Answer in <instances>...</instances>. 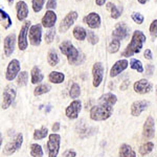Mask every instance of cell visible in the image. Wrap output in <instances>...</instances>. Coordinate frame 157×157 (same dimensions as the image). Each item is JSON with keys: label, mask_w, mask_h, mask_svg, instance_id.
Masks as SVG:
<instances>
[{"label": "cell", "mask_w": 157, "mask_h": 157, "mask_svg": "<svg viewBox=\"0 0 157 157\" xmlns=\"http://www.w3.org/2000/svg\"><path fill=\"white\" fill-rule=\"evenodd\" d=\"M30 155L33 157H43V150L42 147L38 144H32L29 147Z\"/></svg>", "instance_id": "obj_31"}, {"label": "cell", "mask_w": 157, "mask_h": 157, "mask_svg": "<svg viewBox=\"0 0 157 157\" xmlns=\"http://www.w3.org/2000/svg\"><path fill=\"white\" fill-rule=\"evenodd\" d=\"M59 49L63 55L67 57V60L69 64L78 65L82 63V60H83L82 54L73 46V44L69 40H65V41L61 42Z\"/></svg>", "instance_id": "obj_3"}, {"label": "cell", "mask_w": 157, "mask_h": 157, "mask_svg": "<svg viewBox=\"0 0 157 157\" xmlns=\"http://www.w3.org/2000/svg\"><path fill=\"white\" fill-rule=\"evenodd\" d=\"M48 80L49 82L54 83V84H61L64 82L65 75L64 73L60 71H52L48 75Z\"/></svg>", "instance_id": "obj_27"}, {"label": "cell", "mask_w": 157, "mask_h": 157, "mask_svg": "<svg viewBox=\"0 0 157 157\" xmlns=\"http://www.w3.org/2000/svg\"><path fill=\"white\" fill-rule=\"evenodd\" d=\"M120 47H121V41L117 39H113L112 38V41L110 42L108 46V52L110 54H115L120 50Z\"/></svg>", "instance_id": "obj_36"}, {"label": "cell", "mask_w": 157, "mask_h": 157, "mask_svg": "<svg viewBox=\"0 0 157 157\" xmlns=\"http://www.w3.org/2000/svg\"><path fill=\"white\" fill-rule=\"evenodd\" d=\"M17 41H18V39L16 37V34H14V33L7 35L3 39V52L6 57H11L13 55Z\"/></svg>", "instance_id": "obj_10"}, {"label": "cell", "mask_w": 157, "mask_h": 157, "mask_svg": "<svg viewBox=\"0 0 157 157\" xmlns=\"http://www.w3.org/2000/svg\"><path fill=\"white\" fill-rule=\"evenodd\" d=\"M150 34L152 38H154V39L157 37V19L152 21V23L150 25Z\"/></svg>", "instance_id": "obj_42"}, {"label": "cell", "mask_w": 157, "mask_h": 157, "mask_svg": "<svg viewBox=\"0 0 157 157\" xmlns=\"http://www.w3.org/2000/svg\"><path fill=\"white\" fill-rule=\"evenodd\" d=\"M107 10L111 13V18L112 19H118L121 17V13H123V6H116L112 2H108L107 3Z\"/></svg>", "instance_id": "obj_23"}, {"label": "cell", "mask_w": 157, "mask_h": 157, "mask_svg": "<svg viewBox=\"0 0 157 157\" xmlns=\"http://www.w3.org/2000/svg\"><path fill=\"white\" fill-rule=\"evenodd\" d=\"M98 100L110 104V105H112V106H114L116 104V102H117V98H116V95L113 94V93H111V92H108V93L103 94L102 97L98 98Z\"/></svg>", "instance_id": "obj_29"}, {"label": "cell", "mask_w": 157, "mask_h": 157, "mask_svg": "<svg viewBox=\"0 0 157 157\" xmlns=\"http://www.w3.org/2000/svg\"><path fill=\"white\" fill-rule=\"evenodd\" d=\"M60 123H58V121H57V123H55L54 124V125H52V131H54V132H58V131H59L60 130Z\"/></svg>", "instance_id": "obj_48"}, {"label": "cell", "mask_w": 157, "mask_h": 157, "mask_svg": "<svg viewBox=\"0 0 157 157\" xmlns=\"http://www.w3.org/2000/svg\"><path fill=\"white\" fill-rule=\"evenodd\" d=\"M92 77H93V86L98 87L103 82L104 78V65L102 62L94 63L92 67Z\"/></svg>", "instance_id": "obj_13"}, {"label": "cell", "mask_w": 157, "mask_h": 157, "mask_svg": "<svg viewBox=\"0 0 157 157\" xmlns=\"http://www.w3.org/2000/svg\"><path fill=\"white\" fill-rule=\"evenodd\" d=\"M29 43L33 46H39L41 44L42 38V24H34L30 26L29 33Z\"/></svg>", "instance_id": "obj_7"}, {"label": "cell", "mask_w": 157, "mask_h": 157, "mask_svg": "<svg viewBox=\"0 0 157 157\" xmlns=\"http://www.w3.org/2000/svg\"><path fill=\"white\" fill-rule=\"evenodd\" d=\"M46 0H33L32 6H33V10H34L35 13H40L42 11L43 6H44V3Z\"/></svg>", "instance_id": "obj_38"}, {"label": "cell", "mask_w": 157, "mask_h": 157, "mask_svg": "<svg viewBox=\"0 0 157 157\" xmlns=\"http://www.w3.org/2000/svg\"><path fill=\"white\" fill-rule=\"evenodd\" d=\"M156 1H157V0H156Z\"/></svg>", "instance_id": "obj_54"}, {"label": "cell", "mask_w": 157, "mask_h": 157, "mask_svg": "<svg viewBox=\"0 0 157 157\" xmlns=\"http://www.w3.org/2000/svg\"><path fill=\"white\" fill-rule=\"evenodd\" d=\"M29 82V72L27 71H21L17 77V85L19 87H23Z\"/></svg>", "instance_id": "obj_32"}, {"label": "cell", "mask_w": 157, "mask_h": 157, "mask_svg": "<svg viewBox=\"0 0 157 157\" xmlns=\"http://www.w3.org/2000/svg\"><path fill=\"white\" fill-rule=\"evenodd\" d=\"M143 135L147 139L153 138L154 135H155V123H154V120L152 116H149L145 121Z\"/></svg>", "instance_id": "obj_17"}, {"label": "cell", "mask_w": 157, "mask_h": 157, "mask_svg": "<svg viewBox=\"0 0 157 157\" xmlns=\"http://www.w3.org/2000/svg\"><path fill=\"white\" fill-rule=\"evenodd\" d=\"M30 77H32V83L33 84H40L44 78V75L38 66L33 67L32 71H30Z\"/></svg>", "instance_id": "obj_22"}, {"label": "cell", "mask_w": 157, "mask_h": 157, "mask_svg": "<svg viewBox=\"0 0 157 157\" xmlns=\"http://www.w3.org/2000/svg\"><path fill=\"white\" fill-rule=\"evenodd\" d=\"M137 1H138L140 4H146L147 2H149V1H150V0H137Z\"/></svg>", "instance_id": "obj_50"}, {"label": "cell", "mask_w": 157, "mask_h": 157, "mask_svg": "<svg viewBox=\"0 0 157 157\" xmlns=\"http://www.w3.org/2000/svg\"><path fill=\"white\" fill-rule=\"evenodd\" d=\"M81 109H82V103L78 100H75V101H72V102L69 104V106L66 108L65 114H66L67 117L70 118V120H75V118H78V114H80Z\"/></svg>", "instance_id": "obj_15"}, {"label": "cell", "mask_w": 157, "mask_h": 157, "mask_svg": "<svg viewBox=\"0 0 157 157\" xmlns=\"http://www.w3.org/2000/svg\"><path fill=\"white\" fill-rule=\"evenodd\" d=\"M57 7V0H47L46 9L47 11H54Z\"/></svg>", "instance_id": "obj_43"}, {"label": "cell", "mask_w": 157, "mask_h": 157, "mask_svg": "<svg viewBox=\"0 0 157 157\" xmlns=\"http://www.w3.org/2000/svg\"><path fill=\"white\" fill-rule=\"evenodd\" d=\"M128 65H129V62L127 59H121V60L116 61L110 69V77L114 78L116 75H118L128 67Z\"/></svg>", "instance_id": "obj_19"}, {"label": "cell", "mask_w": 157, "mask_h": 157, "mask_svg": "<svg viewBox=\"0 0 157 157\" xmlns=\"http://www.w3.org/2000/svg\"><path fill=\"white\" fill-rule=\"evenodd\" d=\"M133 88L134 91L138 94H146V93L151 92L153 89V85L146 78H141V80H138L137 82L134 83Z\"/></svg>", "instance_id": "obj_14"}, {"label": "cell", "mask_w": 157, "mask_h": 157, "mask_svg": "<svg viewBox=\"0 0 157 157\" xmlns=\"http://www.w3.org/2000/svg\"><path fill=\"white\" fill-rule=\"evenodd\" d=\"M146 40H147V38L141 30H135L132 35L130 43L127 45L126 49L121 52V56L128 58V57H132V56L140 52Z\"/></svg>", "instance_id": "obj_1"}, {"label": "cell", "mask_w": 157, "mask_h": 157, "mask_svg": "<svg viewBox=\"0 0 157 157\" xmlns=\"http://www.w3.org/2000/svg\"><path fill=\"white\" fill-rule=\"evenodd\" d=\"M144 57H145V59H147V60H152V58H153V55H152L151 49L147 48L145 50V52H144Z\"/></svg>", "instance_id": "obj_45"}, {"label": "cell", "mask_w": 157, "mask_h": 157, "mask_svg": "<svg viewBox=\"0 0 157 157\" xmlns=\"http://www.w3.org/2000/svg\"><path fill=\"white\" fill-rule=\"evenodd\" d=\"M16 12H17V19L19 21H24L29 16V6L26 2L23 0H20L16 3Z\"/></svg>", "instance_id": "obj_20"}, {"label": "cell", "mask_w": 157, "mask_h": 157, "mask_svg": "<svg viewBox=\"0 0 157 157\" xmlns=\"http://www.w3.org/2000/svg\"><path fill=\"white\" fill-rule=\"evenodd\" d=\"M30 23L32 22L29 20L24 21V23L22 24L21 29L19 32V36H18V47L20 50H25L29 46V41H27V36H29V33L30 29Z\"/></svg>", "instance_id": "obj_5"}, {"label": "cell", "mask_w": 157, "mask_h": 157, "mask_svg": "<svg viewBox=\"0 0 157 157\" xmlns=\"http://www.w3.org/2000/svg\"><path fill=\"white\" fill-rule=\"evenodd\" d=\"M77 1H80V0H77Z\"/></svg>", "instance_id": "obj_52"}, {"label": "cell", "mask_w": 157, "mask_h": 157, "mask_svg": "<svg viewBox=\"0 0 157 157\" xmlns=\"http://www.w3.org/2000/svg\"><path fill=\"white\" fill-rule=\"evenodd\" d=\"M50 89H52L50 85H48V84H40V85H38L36 88H35L34 94L36 95V97H39V95H41V94H44V93L49 92Z\"/></svg>", "instance_id": "obj_30"}, {"label": "cell", "mask_w": 157, "mask_h": 157, "mask_svg": "<svg viewBox=\"0 0 157 157\" xmlns=\"http://www.w3.org/2000/svg\"><path fill=\"white\" fill-rule=\"evenodd\" d=\"M73 37L75 38L78 41H84V40L87 38V30H86L83 26H80V25H77V26L73 29Z\"/></svg>", "instance_id": "obj_25"}, {"label": "cell", "mask_w": 157, "mask_h": 157, "mask_svg": "<svg viewBox=\"0 0 157 157\" xmlns=\"http://www.w3.org/2000/svg\"><path fill=\"white\" fill-rule=\"evenodd\" d=\"M61 136L57 133H52L48 136L47 149H48V157H57L60 150Z\"/></svg>", "instance_id": "obj_6"}, {"label": "cell", "mask_w": 157, "mask_h": 157, "mask_svg": "<svg viewBox=\"0 0 157 157\" xmlns=\"http://www.w3.org/2000/svg\"><path fill=\"white\" fill-rule=\"evenodd\" d=\"M129 34H130V29H129V27L127 25L124 23V22H118V23L115 25L114 29H113V32H112V38L121 41V40H124V39H126V38H128Z\"/></svg>", "instance_id": "obj_12"}, {"label": "cell", "mask_w": 157, "mask_h": 157, "mask_svg": "<svg viewBox=\"0 0 157 157\" xmlns=\"http://www.w3.org/2000/svg\"><path fill=\"white\" fill-rule=\"evenodd\" d=\"M81 94V88H80V85L78 83H73L70 87V90H69V95L71 98H78L80 97Z\"/></svg>", "instance_id": "obj_37"}, {"label": "cell", "mask_w": 157, "mask_h": 157, "mask_svg": "<svg viewBox=\"0 0 157 157\" xmlns=\"http://www.w3.org/2000/svg\"><path fill=\"white\" fill-rule=\"evenodd\" d=\"M55 36H56V29H50L49 32H47L46 35H45V42H46L47 44H50V43L55 40Z\"/></svg>", "instance_id": "obj_41"}, {"label": "cell", "mask_w": 157, "mask_h": 157, "mask_svg": "<svg viewBox=\"0 0 157 157\" xmlns=\"http://www.w3.org/2000/svg\"><path fill=\"white\" fill-rule=\"evenodd\" d=\"M153 70H154V66L152 64L148 65L147 66V69H146V72L148 73V75H152V73H153ZM146 73V75H147Z\"/></svg>", "instance_id": "obj_46"}, {"label": "cell", "mask_w": 157, "mask_h": 157, "mask_svg": "<svg viewBox=\"0 0 157 157\" xmlns=\"http://www.w3.org/2000/svg\"><path fill=\"white\" fill-rule=\"evenodd\" d=\"M78 12L75 11H70L64 18L62 19L61 23L59 25V32L60 33H66L68 29L71 27V25H73V23L75 22V20L78 19Z\"/></svg>", "instance_id": "obj_8"}, {"label": "cell", "mask_w": 157, "mask_h": 157, "mask_svg": "<svg viewBox=\"0 0 157 157\" xmlns=\"http://www.w3.org/2000/svg\"><path fill=\"white\" fill-rule=\"evenodd\" d=\"M0 20H1V25L4 29H7L12 26L13 22L11 17H10V15L6 12L3 11V9L0 10Z\"/></svg>", "instance_id": "obj_26"}, {"label": "cell", "mask_w": 157, "mask_h": 157, "mask_svg": "<svg viewBox=\"0 0 157 157\" xmlns=\"http://www.w3.org/2000/svg\"><path fill=\"white\" fill-rule=\"evenodd\" d=\"M153 149H154V144L152 143V141H148V143L144 144V145L139 148V154L145 156L147 154L151 153V152L153 151Z\"/></svg>", "instance_id": "obj_33"}, {"label": "cell", "mask_w": 157, "mask_h": 157, "mask_svg": "<svg viewBox=\"0 0 157 157\" xmlns=\"http://www.w3.org/2000/svg\"><path fill=\"white\" fill-rule=\"evenodd\" d=\"M156 92H157V90H156Z\"/></svg>", "instance_id": "obj_53"}, {"label": "cell", "mask_w": 157, "mask_h": 157, "mask_svg": "<svg viewBox=\"0 0 157 157\" xmlns=\"http://www.w3.org/2000/svg\"><path fill=\"white\" fill-rule=\"evenodd\" d=\"M105 2H106V0H95V3H97V6H104Z\"/></svg>", "instance_id": "obj_49"}, {"label": "cell", "mask_w": 157, "mask_h": 157, "mask_svg": "<svg viewBox=\"0 0 157 157\" xmlns=\"http://www.w3.org/2000/svg\"><path fill=\"white\" fill-rule=\"evenodd\" d=\"M16 87L12 84H9L4 87L3 93H2V103H1V108L3 110H6L12 105V103L14 102L15 98H16Z\"/></svg>", "instance_id": "obj_4"}, {"label": "cell", "mask_w": 157, "mask_h": 157, "mask_svg": "<svg viewBox=\"0 0 157 157\" xmlns=\"http://www.w3.org/2000/svg\"><path fill=\"white\" fill-rule=\"evenodd\" d=\"M77 156V153H75V150H72V149H68L63 153L62 157H75Z\"/></svg>", "instance_id": "obj_44"}, {"label": "cell", "mask_w": 157, "mask_h": 157, "mask_svg": "<svg viewBox=\"0 0 157 157\" xmlns=\"http://www.w3.org/2000/svg\"><path fill=\"white\" fill-rule=\"evenodd\" d=\"M87 40L90 44L95 45L98 42V36L95 34L94 32H92V30H88L87 32Z\"/></svg>", "instance_id": "obj_39"}, {"label": "cell", "mask_w": 157, "mask_h": 157, "mask_svg": "<svg viewBox=\"0 0 157 157\" xmlns=\"http://www.w3.org/2000/svg\"><path fill=\"white\" fill-rule=\"evenodd\" d=\"M6 1L9 2V4H10V6H12V4H13V2H14V0H6Z\"/></svg>", "instance_id": "obj_51"}, {"label": "cell", "mask_w": 157, "mask_h": 157, "mask_svg": "<svg viewBox=\"0 0 157 157\" xmlns=\"http://www.w3.org/2000/svg\"><path fill=\"white\" fill-rule=\"evenodd\" d=\"M130 67L132 68V69L136 70L137 72L139 73H143L144 72V66H143V63L140 62L139 60L137 59H130Z\"/></svg>", "instance_id": "obj_35"}, {"label": "cell", "mask_w": 157, "mask_h": 157, "mask_svg": "<svg viewBox=\"0 0 157 157\" xmlns=\"http://www.w3.org/2000/svg\"><path fill=\"white\" fill-rule=\"evenodd\" d=\"M20 69H21L20 62L17 59H13L7 65L6 78L7 81H13L16 77H18V75L20 73Z\"/></svg>", "instance_id": "obj_11"}, {"label": "cell", "mask_w": 157, "mask_h": 157, "mask_svg": "<svg viewBox=\"0 0 157 157\" xmlns=\"http://www.w3.org/2000/svg\"><path fill=\"white\" fill-rule=\"evenodd\" d=\"M85 24H87L90 29H98L101 26V23H102V19H101V16L98 14V13H89L88 15H86L83 19Z\"/></svg>", "instance_id": "obj_16"}, {"label": "cell", "mask_w": 157, "mask_h": 157, "mask_svg": "<svg viewBox=\"0 0 157 157\" xmlns=\"http://www.w3.org/2000/svg\"><path fill=\"white\" fill-rule=\"evenodd\" d=\"M149 107V102L147 101H136L131 105V114L133 116H138L143 111L147 110Z\"/></svg>", "instance_id": "obj_21"}, {"label": "cell", "mask_w": 157, "mask_h": 157, "mask_svg": "<svg viewBox=\"0 0 157 157\" xmlns=\"http://www.w3.org/2000/svg\"><path fill=\"white\" fill-rule=\"evenodd\" d=\"M22 143H23V135L21 133L17 134V136L13 141H10L9 144H6V146L3 149V154L6 156H10L12 154H14L18 149L21 148Z\"/></svg>", "instance_id": "obj_9"}, {"label": "cell", "mask_w": 157, "mask_h": 157, "mask_svg": "<svg viewBox=\"0 0 157 157\" xmlns=\"http://www.w3.org/2000/svg\"><path fill=\"white\" fill-rule=\"evenodd\" d=\"M131 17H132V20L135 23L137 24H143L144 20H145V18H144V16L140 14V13H137V12H133L132 15H131Z\"/></svg>", "instance_id": "obj_40"}, {"label": "cell", "mask_w": 157, "mask_h": 157, "mask_svg": "<svg viewBox=\"0 0 157 157\" xmlns=\"http://www.w3.org/2000/svg\"><path fill=\"white\" fill-rule=\"evenodd\" d=\"M98 102L100 103L98 105L93 106L90 109V118L94 121L108 120L113 113V106L100 100H98Z\"/></svg>", "instance_id": "obj_2"}, {"label": "cell", "mask_w": 157, "mask_h": 157, "mask_svg": "<svg viewBox=\"0 0 157 157\" xmlns=\"http://www.w3.org/2000/svg\"><path fill=\"white\" fill-rule=\"evenodd\" d=\"M56 22H57V14L55 11H46L41 20L42 26L45 29H54Z\"/></svg>", "instance_id": "obj_18"}, {"label": "cell", "mask_w": 157, "mask_h": 157, "mask_svg": "<svg viewBox=\"0 0 157 157\" xmlns=\"http://www.w3.org/2000/svg\"><path fill=\"white\" fill-rule=\"evenodd\" d=\"M47 62L50 66H57L58 63H59V55H58L57 50L52 48L49 49L48 54H47Z\"/></svg>", "instance_id": "obj_28"}, {"label": "cell", "mask_w": 157, "mask_h": 157, "mask_svg": "<svg viewBox=\"0 0 157 157\" xmlns=\"http://www.w3.org/2000/svg\"><path fill=\"white\" fill-rule=\"evenodd\" d=\"M47 134H48V129L46 127H42L40 129H37V130H35L34 132V138L38 139V140H40V139H43L45 138L47 136Z\"/></svg>", "instance_id": "obj_34"}, {"label": "cell", "mask_w": 157, "mask_h": 157, "mask_svg": "<svg viewBox=\"0 0 157 157\" xmlns=\"http://www.w3.org/2000/svg\"><path fill=\"white\" fill-rule=\"evenodd\" d=\"M129 84H130V81H129V80L124 81L123 84L121 85V90H126V89H127V88H128Z\"/></svg>", "instance_id": "obj_47"}, {"label": "cell", "mask_w": 157, "mask_h": 157, "mask_svg": "<svg viewBox=\"0 0 157 157\" xmlns=\"http://www.w3.org/2000/svg\"><path fill=\"white\" fill-rule=\"evenodd\" d=\"M120 157H136V153L132 149V147L127 144H124L120 148Z\"/></svg>", "instance_id": "obj_24"}]
</instances>
